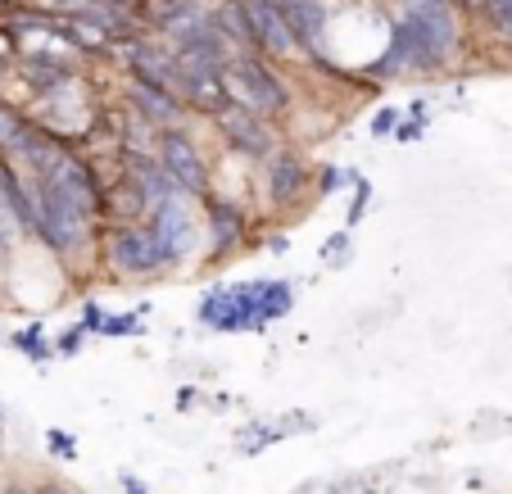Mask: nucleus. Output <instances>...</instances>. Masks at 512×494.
<instances>
[{
	"mask_svg": "<svg viewBox=\"0 0 512 494\" xmlns=\"http://www.w3.org/2000/svg\"><path fill=\"white\" fill-rule=\"evenodd\" d=\"M177 96H182L186 114L195 123H209L213 114H223L232 100L223 87V68H182V82H177Z\"/></svg>",
	"mask_w": 512,
	"mask_h": 494,
	"instance_id": "ddd939ff",
	"label": "nucleus"
},
{
	"mask_svg": "<svg viewBox=\"0 0 512 494\" xmlns=\"http://www.w3.org/2000/svg\"><path fill=\"white\" fill-rule=\"evenodd\" d=\"M0 78H5V68H0Z\"/></svg>",
	"mask_w": 512,
	"mask_h": 494,
	"instance_id": "473e14b6",
	"label": "nucleus"
},
{
	"mask_svg": "<svg viewBox=\"0 0 512 494\" xmlns=\"http://www.w3.org/2000/svg\"><path fill=\"white\" fill-rule=\"evenodd\" d=\"M277 440H286L277 422H250V427H241V436H236V449H241V454H259V449L277 445Z\"/></svg>",
	"mask_w": 512,
	"mask_h": 494,
	"instance_id": "a211bd4d",
	"label": "nucleus"
},
{
	"mask_svg": "<svg viewBox=\"0 0 512 494\" xmlns=\"http://www.w3.org/2000/svg\"><path fill=\"white\" fill-rule=\"evenodd\" d=\"M209 132H213V141L223 146V155H232L236 164H245V168H259L263 159H272L286 146V127L263 114H250V109H236V105H227L223 114H213Z\"/></svg>",
	"mask_w": 512,
	"mask_h": 494,
	"instance_id": "0eeeda50",
	"label": "nucleus"
},
{
	"mask_svg": "<svg viewBox=\"0 0 512 494\" xmlns=\"http://www.w3.org/2000/svg\"><path fill=\"white\" fill-rule=\"evenodd\" d=\"M82 345H87V331H82L78 322H73V327H68L64 336L55 340V359H78V354H82Z\"/></svg>",
	"mask_w": 512,
	"mask_h": 494,
	"instance_id": "4be33fe9",
	"label": "nucleus"
},
{
	"mask_svg": "<svg viewBox=\"0 0 512 494\" xmlns=\"http://www.w3.org/2000/svg\"><path fill=\"white\" fill-rule=\"evenodd\" d=\"M349 186H354V200H349L345 227L354 232V227L363 223V214H368V204H372V182H368V177H358V173H354V182H349Z\"/></svg>",
	"mask_w": 512,
	"mask_h": 494,
	"instance_id": "aec40b11",
	"label": "nucleus"
},
{
	"mask_svg": "<svg viewBox=\"0 0 512 494\" xmlns=\"http://www.w3.org/2000/svg\"><path fill=\"white\" fill-rule=\"evenodd\" d=\"M300 304L295 281L286 277H254V281H218L200 295L195 322L213 336H245V331H268L272 322L290 318Z\"/></svg>",
	"mask_w": 512,
	"mask_h": 494,
	"instance_id": "f257e3e1",
	"label": "nucleus"
},
{
	"mask_svg": "<svg viewBox=\"0 0 512 494\" xmlns=\"http://www.w3.org/2000/svg\"><path fill=\"white\" fill-rule=\"evenodd\" d=\"M349 259H354V232L340 227V232H331L327 241H322V263H327V268H345Z\"/></svg>",
	"mask_w": 512,
	"mask_h": 494,
	"instance_id": "6ab92c4d",
	"label": "nucleus"
},
{
	"mask_svg": "<svg viewBox=\"0 0 512 494\" xmlns=\"http://www.w3.org/2000/svg\"><path fill=\"white\" fill-rule=\"evenodd\" d=\"M0 494H37V490H32V485H5Z\"/></svg>",
	"mask_w": 512,
	"mask_h": 494,
	"instance_id": "7c9ffc66",
	"label": "nucleus"
},
{
	"mask_svg": "<svg viewBox=\"0 0 512 494\" xmlns=\"http://www.w3.org/2000/svg\"><path fill=\"white\" fill-rule=\"evenodd\" d=\"M204 5H209V0H145L141 19H145V28H150V32H159V37H164V32L191 23L195 14H204Z\"/></svg>",
	"mask_w": 512,
	"mask_h": 494,
	"instance_id": "4468645a",
	"label": "nucleus"
},
{
	"mask_svg": "<svg viewBox=\"0 0 512 494\" xmlns=\"http://www.w3.org/2000/svg\"><path fill=\"white\" fill-rule=\"evenodd\" d=\"M100 5H118V10H136V14H141L145 0H100Z\"/></svg>",
	"mask_w": 512,
	"mask_h": 494,
	"instance_id": "c85d7f7f",
	"label": "nucleus"
},
{
	"mask_svg": "<svg viewBox=\"0 0 512 494\" xmlns=\"http://www.w3.org/2000/svg\"><path fill=\"white\" fill-rule=\"evenodd\" d=\"M123 490H127V494H145V485L136 481V476H123Z\"/></svg>",
	"mask_w": 512,
	"mask_h": 494,
	"instance_id": "c756f323",
	"label": "nucleus"
},
{
	"mask_svg": "<svg viewBox=\"0 0 512 494\" xmlns=\"http://www.w3.org/2000/svg\"><path fill=\"white\" fill-rule=\"evenodd\" d=\"M5 340H10L23 359H32V363H50V359H55V340L46 336V327H41V322H28V327L10 331Z\"/></svg>",
	"mask_w": 512,
	"mask_h": 494,
	"instance_id": "2eb2a0df",
	"label": "nucleus"
},
{
	"mask_svg": "<svg viewBox=\"0 0 512 494\" xmlns=\"http://www.w3.org/2000/svg\"><path fill=\"white\" fill-rule=\"evenodd\" d=\"M145 227H150V236L159 241V250L168 254L173 272H191V268H200V254H204V236H200V200H191V195L173 191L168 200L150 204V214H145Z\"/></svg>",
	"mask_w": 512,
	"mask_h": 494,
	"instance_id": "423d86ee",
	"label": "nucleus"
},
{
	"mask_svg": "<svg viewBox=\"0 0 512 494\" xmlns=\"http://www.w3.org/2000/svg\"><path fill=\"white\" fill-rule=\"evenodd\" d=\"M195 404H200V390H195V386L177 390V408H182V413H186V408H195Z\"/></svg>",
	"mask_w": 512,
	"mask_h": 494,
	"instance_id": "bb28decb",
	"label": "nucleus"
},
{
	"mask_svg": "<svg viewBox=\"0 0 512 494\" xmlns=\"http://www.w3.org/2000/svg\"><path fill=\"white\" fill-rule=\"evenodd\" d=\"M96 336H109V340H127V336H145V322L141 313H114L105 309L96 322Z\"/></svg>",
	"mask_w": 512,
	"mask_h": 494,
	"instance_id": "dca6fc26",
	"label": "nucleus"
},
{
	"mask_svg": "<svg viewBox=\"0 0 512 494\" xmlns=\"http://www.w3.org/2000/svg\"><path fill=\"white\" fill-rule=\"evenodd\" d=\"M354 182V173L340 164H313V200H327V195L345 191V186Z\"/></svg>",
	"mask_w": 512,
	"mask_h": 494,
	"instance_id": "f3484780",
	"label": "nucleus"
},
{
	"mask_svg": "<svg viewBox=\"0 0 512 494\" xmlns=\"http://www.w3.org/2000/svg\"><path fill=\"white\" fill-rule=\"evenodd\" d=\"M32 490H37V494H73L64 481H41V485H32Z\"/></svg>",
	"mask_w": 512,
	"mask_h": 494,
	"instance_id": "cd10ccee",
	"label": "nucleus"
},
{
	"mask_svg": "<svg viewBox=\"0 0 512 494\" xmlns=\"http://www.w3.org/2000/svg\"><path fill=\"white\" fill-rule=\"evenodd\" d=\"M19 55H23V37H19V32H14L5 19H0V68L10 73L14 59H19Z\"/></svg>",
	"mask_w": 512,
	"mask_h": 494,
	"instance_id": "412c9836",
	"label": "nucleus"
},
{
	"mask_svg": "<svg viewBox=\"0 0 512 494\" xmlns=\"http://www.w3.org/2000/svg\"><path fill=\"white\" fill-rule=\"evenodd\" d=\"M259 195L272 214H290L295 204H309L313 200V159L295 141H286L277 155L259 164Z\"/></svg>",
	"mask_w": 512,
	"mask_h": 494,
	"instance_id": "1a4fd4ad",
	"label": "nucleus"
},
{
	"mask_svg": "<svg viewBox=\"0 0 512 494\" xmlns=\"http://www.w3.org/2000/svg\"><path fill=\"white\" fill-rule=\"evenodd\" d=\"M422 132H426V123H417V118H399L390 136H395V141H417Z\"/></svg>",
	"mask_w": 512,
	"mask_h": 494,
	"instance_id": "b1692460",
	"label": "nucleus"
},
{
	"mask_svg": "<svg viewBox=\"0 0 512 494\" xmlns=\"http://www.w3.org/2000/svg\"><path fill=\"white\" fill-rule=\"evenodd\" d=\"M277 14L286 19L290 37L300 46V55H318L322 41H327V28H331V0H272ZM300 59V64H304Z\"/></svg>",
	"mask_w": 512,
	"mask_h": 494,
	"instance_id": "f8f14e48",
	"label": "nucleus"
},
{
	"mask_svg": "<svg viewBox=\"0 0 512 494\" xmlns=\"http://www.w3.org/2000/svg\"><path fill=\"white\" fill-rule=\"evenodd\" d=\"M223 87L227 100L236 109H250V114H263L272 123L286 127V118L295 114V91H290L286 73H281L272 59L254 55V50H241L223 64Z\"/></svg>",
	"mask_w": 512,
	"mask_h": 494,
	"instance_id": "20e7f679",
	"label": "nucleus"
},
{
	"mask_svg": "<svg viewBox=\"0 0 512 494\" xmlns=\"http://www.w3.org/2000/svg\"><path fill=\"white\" fill-rule=\"evenodd\" d=\"M50 449H55L59 458H73V454H78V445H73V440H68V436H64V431H59V427L50 431Z\"/></svg>",
	"mask_w": 512,
	"mask_h": 494,
	"instance_id": "393cba45",
	"label": "nucleus"
},
{
	"mask_svg": "<svg viewBox=\"0 0 512 494\" xmlns=\"http://www.w3.org/2000/svg\"><path fill=\"white\" fill-rule=\"evenodd\" d=\"M200 236H204L200 268H223L227 259H236V254L250 245L254 209L245 200H236L232 191L213 186V191L200 200Z\"/></svg>",
	"mask_w": 512,
	"mask_h": 494,
	"instance_id": "39448f33",
	"label": "nucleus"
},
{
	"mask_svg": "<svg viewBox=\"0 0 512 494\" xmlns=\"http://www.w3.org/2000/svg\"><path fill=\"white\" fill-rule=\"evenodd\" d=\"M481 5L485 0H454V10L463 14V19H481Z\"/></svg>",
	"mask_w": 512,
	"mask_h": 494,
	"instance_id": "a878e982",
	"label": "nucleus"
},
{
	"mask_svg": "<svg viewBox=\"0 0 512 494\" xmlns=\"http://www.w3.org/2000/svg\"><path fill=\"white\" fill-rule=\"evenodd\" d=\"M0 427H5V399H0Z\"/></svg>",
	"mask_w": 512,
	"mask_h": 494,
	"instance_id": "2f4dec72",
	"label": "nucleus"
},
{
	"mask_svg": "<svg viewBox=\"0 0 512 494\" xmlns=\"http://www.w3.org/2000/svg\"><path fill=\"white\" fill-rule=\"evenodd\" d=\"M32 245L50 254L55 263H64L68 272L78 268H96V250H100V223H91L87 214H78L55 186H46L41 177H32Z\"/></svg>",
	"mask_w": 512,
	"mask_h": 494,
	"instance_id": "f03ea898",
	"label": "nucleus"
},
{
	"mask_svg": "<svg viewBox=\"0 0 512 494\" xmlns=\"http://www.w3.org/2000/svg\"><path fill=\"white\" fill-rule=\"evenodd\" d=\"M245 19H250V41H254V55L272 59L277 68H290L300 64V46H295V37H290L286 19L277 14V5L272 0H245Z\"/></svg>",
	"mask_w": 512,
	"mask_h": 494,
	"instance_id": "9b49d317",
	"label": "nucleus"
},
{
	"mask_svg": "<svg viewBox=\"0 0 512 494\" xmlns=\"http://www.w3.org/2000/svg\"><path fill=\"white\" fill-rule=\"evenodd\" d=\"M155 159H159V168L173 177L177 191L191 195V200H204V195L218 186V177H213V164H209V155H204V141H200V132H195V123L164 127V132H159V141H155Z\"/></svg>",
	"mask_w": 512,
	"mask_h": 494,
	"instance_id": "6e6552de",
	"label": "nucleus"
},
{
	"mask_svg": "<svg viewBox=\"0 0 512 494\" xmlns=\"http://www.w3.org/2000/svg\"><path fill=\"white\" fill-rule=\"evenodd\" d=\"M118 100H123L132 114H141L150 127H159V132H164V127L195 123L177 91L159 87V82H145V78H136V73H123V68H118Z\"/></svg>",
	"mask_w": 512,
	"mask_h": 494,
	"instance_id": "9d476101",
	"label": "nucleus"
},
{
	"mask_svg": "<svg viewBox=\"0 0 512 494\" xmlns=\"http://www.w3.org/2000/svg\"><path fill=\"white\" fill-rule=\"evenodd\" d=\"M96 268H100V277L127 281V286H150V281L177 277L173 263H168V254L159 250V241L150 236V227H145V223L100 227Z\"/></svg>",
	"mask_w": 512,
	"mask_h": 494,
	"instance_id": "7ed1b4c3",
	"label": "nucleus"
},
{
	"mask_svg": "<svg viewBox=\"0 0 512 494\" xmlns=\"http://www.w3.org/2000/svg\"><path fill=\"white\" fill-rule=\"evenodd\" d=\"M399 118H404V109H395V105L377 109V118H372V123H368V132H372V136H390V132H395V123H399Z\"/></svg>",
	"mask_w": 512,
	"mask_h": 494,
	"instance_id": "5701e85b",
	"label": "nucleus"
}]
</instances>
